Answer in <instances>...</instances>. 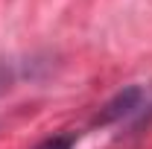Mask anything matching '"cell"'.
I'll list each match as a JSON object with an SVG mask.
<instances>
[{
    "label": "cell",
    "instance_id": "obj_3",
    "mask_svg": "<svg viewBox=\"0 0 152 149\" xmlns=\"http://www.w3.org/2000/svg\"><path fill=\"white\" fill-rule=\"evenodd\" d=\"M12 82H15L12 70H9L6 64H0V93H3V91H9V88H12Z\"/></svg>",
    "mask_w": 152,
    "mask_h": 149
},
{
    "label": "cell",
    "instance_id": "obj_1",
    "mask_svg": "<svg viewBox=\"0 0 152 149\" xmlns=\"http://www.w3.org/2000/svg\"><path fill=\"white\" fill-rule=\"evenodd\" d=\"M140 96H143L140 88H126V91H120L111 102L102 108V117H99V120H102V123H111V120H120V117L132 114L134 108L140 105Z\"/></svg>",
    "mask_w": 152,
    "mask_h": 149
},
{
    "label": "cell",
    "instance_id": "obj_2",
    "mask_svg": "<svg viewBox=\"0 0 152 149\" xmlns=\"http://www.w3.org/2000/svg\"><path fill=\"white\" fill-rule=\"evenodd\" d=\"M73 134H56V137H50V140H44L38 149H70L73 146Z\"/></svg>",
    "mask_w": 152,
    "mask_h": 149
}]
</instances>
